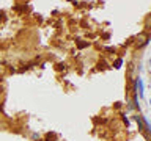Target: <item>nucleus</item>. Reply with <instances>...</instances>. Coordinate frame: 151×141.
I'll list each match as a JSON object with an SVG mask.
<instances>
[{
	"instance_id": "1",
	"label": "nucleus",
	"mask_w": 151,
	"mask_h": 141,
	"mask_svg": "<svg viewBox=\"0 0 151 141\" xmlns=\"http://www.w3.org/2000/svg\"><path fill=\"white\" fill-rule=\"evenodd\" d=\"M148 39H150L148 35H140V36H139V41H140V42H137V46H140V47L145 46L146 42H148Z\"/></svg>"
},
{
	"instance_id": "2",
	"label": "nucleus",
	"mask_w": 151,
	"mask_h": 141,
	"mask_svg": "<svg viewBox=\"0 0 151 141\" xmlns=\"http://www.w3.org/2000/svg\"><path fill=\"white\" fill-rule=\"evenodd\" d=\"M120 66H121V60H116V63H115V68L118 69V68H120Z\"/></svg>"
}]
</instances>
